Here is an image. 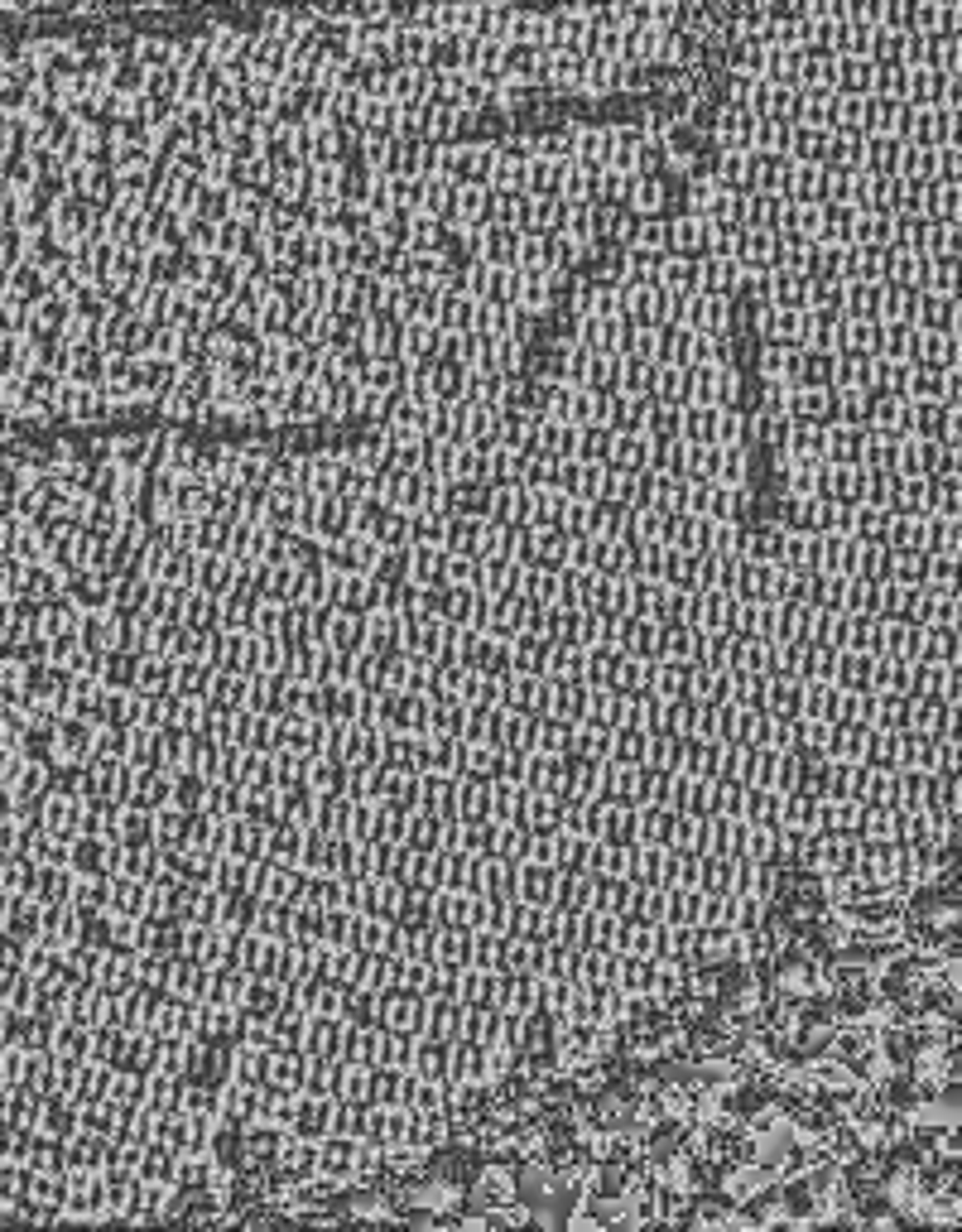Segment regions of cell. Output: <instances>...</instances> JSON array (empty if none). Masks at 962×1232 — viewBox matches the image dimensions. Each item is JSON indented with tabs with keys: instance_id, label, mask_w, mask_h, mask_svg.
Masks as SVG:
<instances>
[{
	"instance_id": "6da1fadb",
	"label": "cell",
	"mask_w": 962,
	"mask_h": 1232,
	"mask_svg": "<svg viewBox=\"0 0 962 1232\" xmlns=\"http://www.w3.org/2000/svg\"><path fill=\"white\" fill-rule=\"evenodd\" d=\"M554 886H559V866L549 862H515V901L524 905H554Z\"/></svg>"
},
{
	"instance_id": "7a4b0ae2",
	"label": "cell",
	"mask_w": 962,
	"mask_h": 1232,
	"mask_svg": "<svg viewBox=\"0 0 962 1232\" xmlns=\"http://www.w3.org/2000/svg\"><path fill=\"white\" fill-rule=\"evenodd\" d=\"M318 1174H328L337 1185H352V1174H357V1141L342 1137V1131H328L318 1141Z\"/></svg>"
},
{
	"instance_id": "3957f363",
	"label": "cell",
	"mask_w": 962,
	"mask_h": 1232,
	"mask_svg": "<svg viewBox=\"0 0 962 1232\" xmlns=\"http://www.w3.org/2000/svg\"><path fill=\"white\" fill-rule=\"evenodd\" d=\"M765 712H770L775 723H795V718H804V684L789 679V675L765 679Z\"/></svg>"
},
{
	"instance_id": "277c9868",
	"label": "cell",
	"mask_w": 962,
	"mask_h": 1232,
	"mask_svg": "<svg viewBox=\"0 0 962 1232\" xmlns=\"http://www.w3.org/2000/svg\"><path fill=\"white\" fill-rule=\"evenodd\" d=\"M237 582V558L231 554H198V569H193V588L207 597H226Z\"/></svg>"
},
{
	"instance_id": "5b68a950",
	"label": "cell",
	"mask_w": 962,
	"mask_h": 1232,
	"mask_svg": "<svg viewBox=\"0 0 962 1232\" xmlns=\"http://www.w3.org/2000/svg\"><path fill=\"white\" fill-rule=\"evenodd\" d=\"M915 328L958 332V299H953V294H934V289H919V299H915Z\"/></svg>"
},
{
	"instance_id": "8992f818",
	"label": "cell",
	"mask_w": 962,
	"mask_h": 1232,
	"mask_svg": "<svg viewBox=\"0 0 962 1232\" xmlns=\"http://www.w3.org/2000/svg\"><path fill=\"white\" fill-rule=\"evenodd\" d=\"M780 805H784L780 790H770V785H746V794H741V818H746V823H761V829H780Z\"/></svg>"
},
{
	"instance_id": "52a82bcc",
	"label": "cell",
	"mask_w": 962,
	"mask_h": 1232,
	"mask_svg": "<svg viewBox=\"0 0 962 1232\" xmlns=\"http://www.w3.org/2000/svg\"><path fill=\"white\" fill-rule=\"evenodd\" d=\"M674 823H678V809L669 805H635V833H641V842H665L674 838Z\"/></svg>"
},
{
	"instance_id": "ba28073f",
	"label": "cell",
	"mask_w": 962,
	"mask_h": 1232,
	"mask_svg": "<svg viewBox=\"0 0 962 1232\" xmlns=\"http://www.w3.org/2000/svg\"><path fill=\"white\" fill-rule=\"evenodd\" d=\"M361 651H371V655L400 651V612H385V607L366 612V640H361Z\"/></svg>"
},
{
	"instance_id": "9c48e42d",
	"label": "cell",
	"mask_w": 962,
	"mask_h": 1232,
	"mask_svg": "<svg viewBox=\"0 0 962 1232\" xmlns=\"http://www.w3.org/2000/svg\"><path fill=\"white\" fill-rule=\"evenodd\" d=\"M606 462L630 467V472L650 467V434H645V428H626V434H617V439H611V453H606Z\"/></svg>"
},
{
	"instance_id": "30bf717a",
	"label": "cell",
	"mask_w": 962,
	"mask_h": 1232,
	"mask_svg": "<svg viewBox=\"0 0 962 1232\" xmlns=\"http://www.w3.org/2000/svg\"><path fill=\"white\" fill-rule=\"evenodd\" d=\"M582 723L617 732V727L626 723V694H617V688H592V699H587V718H582Z\"/></svg>"
},
{
	"instance_id": "8fae6325",
	"label": "cell",
	"mask_w": 962,
	"mask_h": 1232,
	"mask_svg": "<svg viewBox=\"0 0 962 1232\" xmlns=\"http://www.w3.org/2000/svg\"><path fill=\"white\" fill-rule=\"evenodd\" d=\"M597 842H621V848H630V842H641V833H635V805H602V833H597Z\"/></svg>"
},
{
	"instance_id": "7c38bea8",
	"label": "cell",
	"mask_w": 962,
	"mask_h": 1232,
	"mask_svg": "<svg viewBox=\"0 0 962 1232\" xmlns=\"http://www.w3.org/2000/svg\"><path fill=\"white\" fill-rule=\"evenodd\" d=\"M654 968H659L654 959H641V953H621V963H617V987H621L626 996L654 992Z\"/></svg>"
},
{
	"instance_id": "4fadbf2b",
	"label": "cell",
	"mask_w": 962,
	"mask_h": 1232,
	"mask_svg": "<svg viewBox=\"0 0 962 1232\" xmlns=\"http://www.w3.org/2000/svg\"><path fill=\"white\" fill-rule=\"evenodd\" d=\"M568 545H573V534L568 530H535V569H549V573H559V569H568Z\"/></svg>"
},
{
	"instance_id": "5bb4252c",
	"label": "cell",
	"mask_w": 962,
	"mask_h": 1232,
	"mask_svg": "<svg viewBox=\"0 0 962 1232\" xmlns=\"http://www.w3.org/2000/svg\"><path fill=\"white\" fill-rule=\"evenodd\" d=\"M111 905H116V915H126V920H144V915H150V881L120 877L116 886H111Z\"/></svg>"
},
{
	"instance_id": "9a60e30c",
	"label": "cell",
	"mask_w": 962,
	"mask_h": 1232,
	"mask_svg": "<svg viewBox=\"0 0 962 1232\" xmlns=\"http://www.w3.org/2000/svg\"><path fill=\"white\" fill-rule=\"evenodd\" d=\"M333 842L318 823H304V848H298V866L304 872H333Z\"/></svg>"
},
{
	"instance_id": "2e32d148",
	"label": "cell",
	"mask_w": 962,
	"mask_h": 1232,
	"mask_svg": "<svg viewBox=\"0 0 962 1232\" xmlns=\"http://www.w3.org/2000/svg\"><path fill=\"white\" fill-rule=\"evenodd\" d=\"M862 766H871V770H895V766H900V732L871 727V732H867V751H862Z\"/></svg>"
},
{
	"instance_id": "e0dca14e",
	"label": "cell",
	"mask_w": 962,
	"mask_h": 1232,
	"mask_svg": "<svg viewBox=\"0 0 962 1232\" xmlns=\"http://www.w3.org/2000/svg\"><path fill=\"white\" fill-rule=\"evenodd\" d=\"M832 684L837 688H871V655L867 651H837Z\"/></svg>"
},
{
	"instance_id": "ac0fdd59",
	"label": "cell",
	"mask_w": 962,
	"mask_h": 1232,
	"mask_svg": "<svg viewBox=\"0 0 962 1232\" xmlns=\"http://www.w3.org/2000/svg\"><path fill=\"white\" fill-rule=\"evenodd\" d=\"M770 304L775 308H808V274L775 270L770 274Z\"/></svg>"
},
{
	"instance_id": "d6986e66",
	"label": "cell",
	"mask_w": 962,
	"mask_h": 1232,
	"mask_svg": "<svg viewBox=\"0 0 962 1232\" xmlns=\"http://www.w3.org/2000/svg\"><path fill=\"white\" fill-rule=\"evenodd\" d=\"M717 404H684V424H678V439L689 443H713L717 434Z\"/></svg>"
},
{
	"instance_id": "ffe728a7",
	"label": "cell",
	"mask_w": 962,
	"mask_h": 1232,
	"mask_svg": "<svg viewBox=\"0 0 962 1232\" xmlns=\"http://www.w3.org/2000/svg\"><path fill=\"white\" fill-rule=\"evenodd\" d=\"M717 467H722V448L717 443H689V458H684V477L689 482H717Z\"/></svg>"
},
{
	"instance_id": "44dd1931",
	"label": "cell",
	"mask_w": 962,
	"mask_h": 1232,
	"mask_svg": "<svg viewBox=\"0 0 962 1232\" xmlns=\"http://www.w3.org/2000/svg\"><path fill=\"white\" fill-rule=\"evenodd\" d=\"M472 1194H476V1204H482V1209H500V1204H511V1198H515V1185H511V1174L500 1170V1165H491V1170L476 1180Z\"/></svg>"
},
{
	"instance_id": "7402d4cb",
	"label": "cell",
	"mask_w": 962,
	"mask_h": 1232,
	"mask_svg": "<svg viewBox=\"0 0 962 1232\" xmlns=\"http://www.w3.org/2000/svg\"><path fill=\"white\" fill-rule=\"evenodd\" d=\"M650 400H659V404H689V376H684V367H654Z\"/></svg>"
},
{
	"instance_id": "603a6c76",
	"label": "cell",
	"mask_w": 962,
	"mask_h": 1232,
	"mask_svg": "<svg viewBox=\"0 0 962 1232\" xmlns=\"http://www.w3.org/2000/svg\"><path fill=\"white\" fill-rule=\"evenodd\" d=\"M611 439H617V428H606V424H578V453H573V458L606 462V453H611Z\"/></svg>"
},
{
	"instance_id": "cb8c5ba5",
	"label": "cell",
	"mask_w": 962,
	"mask_h": 1232,
	"mask_svg": "<svg viewBox=\"0 0 962 1232\" xmlns=\"http://www.w3.org/2000/svg\"><path fill=\"white\" fill-rule=\"evenodd\" d=\"M568 742H573V723H563L559 712H544V718H539L535 751H544V756H563V751H568Z\"/></svg>"
},
{
	"instance_id": "d4e9b609",
	"label": "cell",
	"mask_w": 962,
	"mask_h": 1232,
	"mask_svg": "<svg viewBox=\"0 0 962 1232\" xmlns=\"http://www.w3.org/2000/svg\"><path fill=\"white\" fill-rule=\"evenodd\" d=\"M120 842H150L155 848V809L131 805L120 814Z\"/></svg>"
},
{
	"instance_id": "484cf974",
	"label": "cell",
	"mask_w": 962,
	"mask_h": 1232,
	"mask_svg": "<svg viewBox=\"0 0 962 1232\" xmlns=\"http://www.w3.org/2000/svg\"><path fill=\"white\" fill-rule=\"evenodd\" d=\"M102 675H107V684H116V688H135V669H140V651H116V655H107V664H96Z\"/></svg>"
},
{
	"instance_id": "4316f807",
	"label": "cell",
	"mask_w": 962,
	"mask_h": 1232,
	"mask_svg": "<svg viewBox=\"0 0 962 1232\" xmlns=\"http://www.w3.org/2000/svg\"><path fill=\"white\" fill-rule=\"evenodd\" d=\"M924 573H929L924 549H895V558H891V578L895 582H924Z\"/></svg>"
},
{
	"instance_id": "83f0119b",
	"label": "cell",
	"mask_w": 962,
	"mask_h": 1232,
	"mask_svg": "<svg viewBox=\"0 0 962 1232\" xmlns=\"http://www.w3.org/2000/svg\"><path fill=\"white\" fill-rule=\"evenodd\" d=\"M602 482H606V462H582L578 458V486H573V497L597 501L602 497Z\"/></svg>"
},
{
	"instance_id": "f1b7e54d",
	"label": "cell",
	"mask_w": 962,
	"mask_h": 1232,
	"mask_svg": "<svg viewBox=\"0 0 962 1232\" xmlns=\"http://www.w3.org/2000/svg\"><path fill=\"white\" fill-rule=\"evenodd\" d=\"M659 285L674 289V294H693V289H698V265H693V261H674V265H665Z\"/></svg>"
},
{
	"instance_id": "f546056e",
	"label": "cell",
	"mask_w": 962,
	"mask_h": 1232,
	"mask_svg": "<svg viewBox=\"0 0 962 1232\" xmlns=\"http://www.w3.org/2000/svg\"><path fill=\"white\" fill-rule=\"evenodd\" d=\"M77 901H83V905H107L111 901V896H107V881H102V886H96V881H87Z\"/></svg>"
},
{
	"instance_id": "4dcf8cb0",
	"label": "cell",
	"mask_w": 962,
	"mask_h": 1232,
	"mask_svg": "<svg viewBox=\"0 0 962 1232\" xmlns=\"http://www.w3.org/2000/svg\"><path fill=\"white\" fill-rule=\"evenodd\" d=\"M678 250H698V226L693 222L678 226Z\"/></svg>"
},
{
	"instance_id": "1f68e13d",
	"label": "cell",
	"mask_w": 962,
	"mask_h": 1232,
	"mask_svg": "<svg viewBox=\"0 0 962 1232\" xmlns=\"http://www.w3.org/2000/svg\"><path fill=\"white\" fill-rule=\"evenodd\" d=\"M511 256V241H506V232H496V241H491V261H506Z\"/></svg>"
}]
</instances>
